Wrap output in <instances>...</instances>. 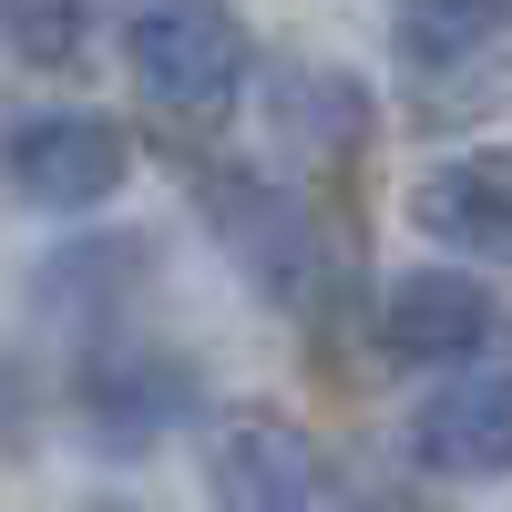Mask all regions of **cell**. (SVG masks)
Returning a JSON list of instances; mask_svg holds the SVG:
<instances>
[{
    "mask_svg": "<svg viewBox=\"0 0 512 512\" xmlns=\"http://www.w3.org/2000/svg\"><path fill=\"white\" fill-rule=\"evenodd\" d=\"M410 216L431 226L441 246H461V256H482V267L512 277V154H451V164H431L420 195H410Z\"/></svg>",
    "mask_w": 512,
    "mask_h": 512,
    "instance_id": "6",
    "label": "cell"
},
{
    "mask_svg": "<svg viewBox=\"0 0 512 512\" xmlns=\"http://www.w3.org/2000/svg\"><path fill=\"white\" fill-rule=\"evenodd\" d=\"M205 205H216V236L246 256V277L256 287H277V297H308V226H297V205L277 185H256V175H205Z\"/></svg>",
    "mask_w": 512,
    "mask_h": 512,
    "instance_id": "7",
    "label": "cell"
},
{
    "mask_svg": "<svg viewBox=\"0 0 512 512\" xmlns=\"http://www.w3.org/2000/svg\"><path fill=\"white\" fill-rule=\"evenodd\" d=\"M123 62H134V93L154 123H175V134H216L246 93V21L226 0H144L134 21H123Z\"/></svg>",
    "mask_w": 512,
    "mask_h": 512,
    "instance_id": "1",
    "label": "cell"
},
{
    "mask_svg": "<svg viewBox=\"0 0 512 512\" xmlns=\"http://www.w3.org/2000/svg\"><path fill=\"white\" fill-rule=\"evenodd\" d=\"M0 175H11L21 205L41 216H93L113 205V185L134 175V134L113 113H21L0 134Z\"/></svg>",
    "mask_w": 512,
    "mask_h": 512,
    "instance_id": "3",
    "label": "cell"
},
{
    "mask_svg": "<svg viewBox=\"0 0 512 512\" xmlns=\"http://www.w3.org/2000/svg\"><path fill=\"white\" fill-rule=\"evenodd\" d=\"M512 31V0H400V62L420 82H451L492 62V41Z\"/></svg>",
    "mask_w": 512,
    "mask_h": 512,
    "instance_id": "8",
    "label": "cell"
},
{
    "mask_svg": "<svg viewBox=\"0 0 512 512\" xmlns=\"http://www.w3.org/2000/svg\"><path fill=\"white\" fill-rule=\"evenodd\" d=\"M93 512H123V502H93Z\"/></svg>",
    "mask_w": 512,
    "mask_h": 512,
    "instance_id": "10",
    "label": "cell"
},
{
    "mask_svg": "<svg viewBox=\"0 0 512 512\" xmlns=\"http://www.w3.org/2000/svg\"><path fill=\"white\" fill-rule=\"evenodd\" d=\"M205 482H216V512H359L338 461L277 410H236L216 420V451H205Z\"/></svg>",
    "mask_w": 512,
    "mask_h": 512,
    "instance_id": "2",
    "label": "cell"
},
{
    "mask_svg": "<svg viewBox=\"0 0 512 512\" xmlns=\"http://www.w3.org/2000/svg\"><path fill=\"white\" fill-rule=\"evenodd\" d=\"M502 338H512V308L461 267H410L379 297V349L410 369H482Z\"/></svg>",
    "mask_w": 512,
    "mask_h": 512,
    "instance_id": "4",
    "label": "cell"
},
{
    "mask_svg": "<svg viewBox=\"0 0 512 512\" xmlns=\"http://www.w3.org/2000/svg\"><path fill=\"white\" fill-rule=\"evenodd\" d=\"M267 113H277V134H287L297 154H318V164H338V154H349V144L369 134L359 82H338V72H277Z\"/></svg>",
    "mask_w": 512,
    "mask_h": 512,
    "instance_id": "9",
    "label": "cell"
},
{
    "mask_svg": "<svg viewBox=\"0 0 512 512\" xmlns=\"http://www.w3.org/2000/svg\"><path fill=\"white\" fill-rule=\"evenodd\" d=\"M410 451L441 482H492L512 472V369H441V390L420 400Z\"/></svg>",
    "mask_w": 512,
    "mask_h": 512,
    "instance_id": "5",
    "label": "cell"
}]
</instances>
